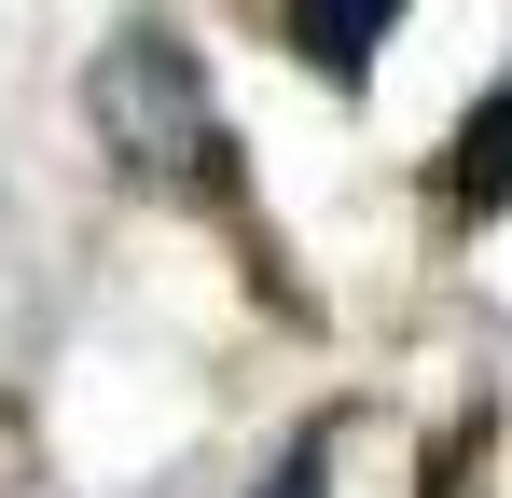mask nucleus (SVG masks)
<instances>
[{"mask_svg": "<svg viewBox=\"0 0 512 498\" xmlns=\"http://www.w3.org/2000/svg\"><path fill=\"white\" fill-rule=\"evenodd\" d=\"M84 125L139 166V180H222V111H208V70L180 56L167 28L111 42V56L84 70Z\"/></svg>", "mask_w": 512, "mask_h": 498, "instance_id": "1", "label": "nucleus"}, {"mask_svg": "<svg viewBox=\"0 0 512 498\" xmlns=\"http://www.w3.org/2000/svg\"><path fill=\"white\" fill-rule=\"evenodd\" d=\"M263 498H333V443H319V429H305V443H291V457H277V471H263Z\"/></svg>", "mask_w": 512, "mask_h": 498, "instance_id": "4", "label": "nucleus"}, {"mask_svg": "<svg viewBox=\"0 0 512 498\" xmlns=\"http://www.w3.org/2000/svg\"><path fill=\"white\" fill-rule=\"evenodd\" d=\"M277 28H291V56L319 83H374V56H388V28H402V0H277Z\"/></svg>", "mask_w": 512, "mask_h": 498, "instance_id": "2", "label": "nucleus"}, {"mask_svg": "<svg viewBox=\"0 0 512 498\" xmlns=\"http://www.w3.org/2000/svg\"><path fill=\"white\" fill-rule=\"evenodd\" d=\"M443 208H457V222H499L512 208V83H485V97L457 111V139H443Z\"/></svg>", "mask_w": 512, "mask_h": 498, "instance_id": "3", "label": "nucleus"}]
</instances>
